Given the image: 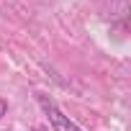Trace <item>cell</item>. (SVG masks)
Returning <instances> with one entry per match:
<instances>
[{"instance_id":"1","label":"cell","mask_w":131,"mask_h":131,"mask_svg":"<svg viewBox=\"0 0 131 131\" xmlns=\"http://www.w3.org/2000/svg\"><path fill=\"white\" fill-rule=\"evenodd\" d=\"M39 105L44 108V113L49 116V123H51V128L54 131H82L77 123H72L67 116H64L59 108H57V103L54 100H49L46 95H39Z\"/></svg>"},{"instance_id":"2","label":"cell","mask_w":131,"mask_h":131,"mask_svg":"<svg viewBox=\"0 0 131 131\" xmlns=\"http://www.w3.org/2000/svg\"><path fill=\"white\" fill-rule=\"evenodd\" d=\"M5 111H8V103H5V100H0V118H3Z\"/></svg>"}]
</instances>
